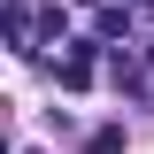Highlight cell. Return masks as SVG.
<instances>
[{
    "label": "cell",
    "instance_id": "cell-1",
    "mask_svg": "<svg viewBox=\"0 0 154 154\" xmlns=\"http://www.w3.org/2000/svg\"><path fill=\"white\" fill-rule=\"evenodd\" d=\"M62 46H69V54H62V85H69V93H85V85H93V54H100V38H62Z\"/></svg>",
    "mask_w": 154,
    "mask_h": 154
},
{
    "label": "cell",
    "instance_id": "cell-2",
    "mask_svg": "<svg viewBox=\"0 0 154 154\" xmlns=\"http://www.w3.org/2000/svg\"><path fill=\"white\" fill-rule=\"evenodd\" d=\"M8 46H16V54H38V16H31V0H8Z\"/></svg>",
    "mask_w": 154,
    "mask_h": 154
},
{
    "label": "cell",
    "instance_id": "cell-3",
    "mask_svg": "<svg viewBox=\"0 0 154 154\" xmlns=\"http://www.w3.org/2000/svg\"><path fill=\"white\" fill-rule=\"evenodd\" d=\"M93 38H131V8H100V23H93Z\"/></svg>",
    "mask_w": 154,
    "mask_h": 154
},
{
    "label": "cell",
    "instance_id": "cell-4",
    "mask_svg": "<svg viewBox=\"0 0 154 154\" xmlns=\"http://www.w3.org/2000/svg\"><path fill=\"white\" fill-rule=\"evenodd\" d=\"M85 154H123V123H100V131L85 139Z\"/></svg>",
    "mask_w": 154,
    "mask_h": 154
},
{
    "label": "cell",
    "instance_id": "cell-5",
    "mask_svg": "<svg viewBox=\"0 0 154 154\" xmlns=\"http://www.w3.org/2000/svg\"><path fill=\"white\" fill-rule=\"evenodd\" d=\"M85 8H93V0H85Z\"/></svg>",
    "mask_w": 154,
    "mask_h": 154
}]
</instances>
